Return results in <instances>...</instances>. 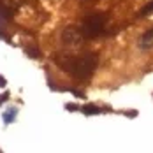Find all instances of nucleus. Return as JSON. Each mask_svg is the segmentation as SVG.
Instances as JSON below:
<instances>
[{
	"label": "nucleus",
	"mask_w": 153,
	"mask_h": 153,
	"mask_svg": "<svg viewBox=\"0 0 153 153\" xmlns=\"http://www.w3.org/2000/svg\"><path fill=\"white\" fill-rule=\"evenodd\" d=\"M56 63L62 71L71 74L76 79H88L95 72L99 58L95 53H88L83 56H58Z\"/></svg>",
	"instance_id": "f257e3e1"
},
{
	"label": "nucleus",
	"mask_w": 153,
	"mask_h": 153,
	"mask_svg": "<svg viewBox=\"0 0 153 153\" xmlns=\"http://www.w3.org/2000/svg\"><path fill=\"white\" fill-rule=\"evenodd\" d=\"M106 23H107V14H104V13H97L95 14L93 13V14L85 18V21H83L79 30H81L85 39H95V37H99L104 32Z\"/></svg>",
	"instance_id": "f03ea898"
},
{
	"label": "nucleus",
	"mask_w": 153,
	"mask_h": 153,
	"mask_svg": "<svg viewBox=\"0 0 153 153\" xmlns=\"http://www.w3.org/2000/svg\"><path fill=\"white\" fill-rule=\"evenodd\" d=\"M83 39V33L79 28H74V27H67L65 30L62 32V41L65 44H71V46H76L79 44V41Z\"/></svg>",
	"instance_id": "7ed1b4c3"
},
{
	"label": "nucleus",
	"mask_w": 153,
	"mask_h": 153,
	"mask_svg": "<svg viewBox=\"0 0 153 153\" xmlns=\"http://www.w3.org/2000/svg\"><path fill=\"white\" fill-rule=\"evenodd\" d=\"M139 44H141L143 49H148V48L153 46V28L152 30H148L143 37H141V42H139Z\"/></svg>",
	"instance_id": "20e7f679"
},
{
	"label": "nucleus",
	"mask_w": 153,
	"mask_h": 153,
	"mask_svg": "<svg viewBox=\"0 0 153 153\" xmlns=\"http://www.w3.org/2000/svg\"><path fill=\"white\" fill-rule=\"evenodd\" d=\"M81 111L85 113V114H88V116H92V114H100L104 109L99 106H95V104H86V106L81 107Z\"/></svg>",
	"instance_id": "39448f33"
},
{
	"label": "nucleus",
	"mask_w": 153,
	"mask_h": 153,
	"mask_svg": "<svg viewBox=\"0 0 153 153\" xmlns=\"http://www.w3.org/2000/svg\"><path fill=\"white\" fill-rule=\"evenodd\" d=\"M16 113H18V109L16 107H11V109H7L4 114H2V118H4V123L5 125H9V123H13L16 120Z\"/></svg>",
	"instance_id": "423d86ee"
},
{
	"label": "nucleus",
	"mask_w": 153,
	"mask_h": 153,
	"mask_svg": "<svg viewBox=\"0 0 153 153\" xmlns=\"http://www.w3.org/2000/svg\"><path fill=\"white\" fill-rule=\"evenodd\" d=\"M25 53H27L30 58H33V60H35V58H41V49H39V48L27 46V48H25Z\"/></svg>",
	"instance_id": "0eeeda50"
},
{
	"label": "nucleus",
	"mask_w": 153,
	"mask_h": 153,
	"mask_svg": "<svg viewBox=\"0 0 153 153\" xmlns=\"http://www.w3.org/2000/svg\"><path fill=\"white\" fill-rule=\"evenodd\" d=\"M152 13H153V0L150 2V4H146V5L139 11V16H141V18H144V16H150Z\"/></svg>",
	"instance_id": "6e6552de"
},
{
	"label": "nucleus",
	"mask_w": 153,
	"mask_h": 153,
	"mask_svg": "<svg viewBox=\"0 0 153 153\" xmlns=\"http://www.w3.org/2000/svg\"><path fill=\"white\" fill-rule=\"evenodd\" d=\"M11 16H13V11L11 9L0 5V19H11Z\"/></svg>",
	"instance_id": "1a4fd4ad"
},
{
	"label": "nucleus",
	"mask_w": 153,
	"mask_h": 153,
	"mask_svg": "<svg viewBox=\"0 0 153 153\" xmlns=\"http://www.w3.org/2000/svg\"><path fill=\"white\" fill-rule=\"evenodd\" d=\"M65 109L67 111H81V106H77V104H65Z\"/></svg>",
	"instance_id": "9d476101"
},
{
	"label": "nucleus",
	"mask_w": 153,
	"mask_h": 153,
	"mask_svg": "<svg viewBox=\"0 0 153 153\" xmlns=\"http://www.w3.org/2000/svg\"><path fill=\"white\" fill-rule=\"evenodd\" d=\"M7 97H9V93H7V92H4L2 95H0V106H2V104L7 100Z\"/></svg>",
	"instance_id": "9b49d317"
},
{
	"label": "nucleus",
	"mask_w": 153,
	"mask_h": 153,
	"mask_svg": "<svg viewBox=\"0 0 153 153\" xmlns=\"http://www.w3.org/2000/svg\"><path fill=\"white\" fill-rule=\"evenodd\" d=\"M5 85H7V83H5V77H4L2 74H0V88H4Z\"/></svg>",
	"instance_id": "f8f14e48"
},
{
	"label": "nucleus",
	"mask_w": 153,
	"mask_h": 153,
	"mask_svg": "<svg viewBox=\"0 0 153 153\" xmlns=\"http://www.w3.org/2000/svg\"><path fill=\"white\" fill-rule=\"evenodd\" d=\"M0 153H2V150H0Z\"/></svg>",
	"instance_id": "ddd939ff"
}]
</instances>
